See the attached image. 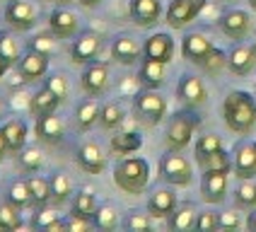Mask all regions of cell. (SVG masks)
Wrapping results in <instances>:
<instances>
[{
	"label": "cell",
	"mask_w": 256,
	"mask_h": 232,
	"mask_svg": "<svg viewBox=\"0 0 256 232\" xmlns=\"http://www.w3.org/2000/svg\"><path fill=\"white\" fill-rule=\"evenodd\" d=\"M222 116L230 130L249 133L256 126V100L244 90H232L222 102Z\"/></svg>",
	"instance_id": "obj_1"
},
{
	"label": "cell",
	"mask_w": 256,
	"mask_h": 232,
	"mask_svg": "<svg viewBox=\"0 0 256 232\" xmlns=\"http://www.w3.org/2000/svg\"><path fill=\"white\" fill-rule=\"evenodd\" d=\"M116 186L126 194H142L150 182V164L142 158H126L114 167Z\"/></svg>",
	"instance_id": "obj_2"
},
{
	"label": "cell",
	"mask_w": 256,
	"mask_h": 232,
	"mask_svg": "<svg viewBox=\"0 0 256 232\" xmlns=\"http://www.w3.org/2000/svg\"><path fill=\"white\" fill-rule=\"evenodd\" d=\"M198 124L200 118L194 112H176L172 116L170 126H167V148L182 152L186 145L191 143V136L198 128Z\"/></svg>",
	"instance_id": "obj_3"
},
{
	"label": "cell",
	"mask_w": 256,
	"mask_h": 232,
	"mask_svg": "<svg viewBox=\"0 0 256 232\" xmlns=\"http://www.w3.org/2000/svg\"><path fill=\"white\" fill-rule=\"evenodd\" d=\"M160 174L164 182H170L174 186H188L194 179L191 164L186 162L184 155H179V150H167L160 158Z\"/></svg>",
	"instance_id": "obj_4"
},
{
	"label": "cell",
	"mask_w": 256,
	"mask_h": 232,
	"mask_svg": "<svg viewBox=\"0 0 256 232\" xmlns=\"http://www.w3.org/2000/svg\"><path fill=\"white\" fill-rule=\"evenodd\" d=\"M133 106H136L138 118H142L145 124H160L164 118V114H167V100L160 92H155L152 87H148L145 92L136 94Z\"/></svg>",
	"instance_id": "obj_5"
},
{
	"label": "cell",
	"mask_w": 256,
	"mask_h": 232,
	"mask_svg": "<svg viewBox=\"0 0 256 232\" xmlns=\"http://www.w3.org/2000/svg\"><path fill=\"white\" fill-rule=\"evenodd\" d=\"M102 51V36L97 32H92V29H85V32H80L78 36H75V42L70 46V58L72 63H92V60H97Z\"/></svg>",
	"instance_id": "obj_6"
},
{
	"label": "cell",
	"mask_w": 256,
	"mask_h": 232,
	"mask_svg": "<svg viewBox=\"0 0 256 232\" xmlns=\"http://www.w3.org/2000/svg\"><path fill=\"white\" fill-rule=\"evenodd\" d=\"M5 22L17 32H29L36 24V10L29 0H10L5 5Z\"/></svg>",
	"instance_id": "obj_7"
},
{
	"label": "cell",
	"mask_w": 256,
	"mask_h": 232,
	"mask_svg": "<svg viewBox=\"0 0 256 232\" xmlns=\"http://www.w3.org/2000/svg\"><path fill=\"white\" fill-rule=\"evenodd\" d=\"M232 170L240 179H254L256 176V140H240L232 152Z\"/></svg>",
	"instance_id": "obj_8"
},
{
	"label": "cell",
	"mask_w": 256,
	"mask_h": 232,
	"mask_svg": "<svg viewBox=\"0 0 256 232\" xmlns=\"http://www.w3.org/2000/svg\"><path fill=\"white\" fill-rule=\"evenodd\" d=\"M80 85L85 90V94L90 97H100L102 92L109 85V66L100 63V60H92L87 63L82 75H80Z\"/></svg>",
	"instance_id": "obj_9"
},
{
	"label": "cell",
	"mask_w": 256,
	"mask_h": 232,
	"mask_svg": "<svg viewBox=\"0 0 256 232\" xmlns=\"http://www.w3.org/2000/svg\"><path fill=\"white\" fill-rule=\"evenodd\" d=\"M228 174L220 170H208L200 176V196L208 203H222L228 194Z\"/></svg>",
	"instance_id": "obj_10"
},
{
	"label": "cell",
	"mask_w": 256,
	"mask_h": 232,
	"mask_svg": "<svg viewBox=\"0 0 256 232\" xmlns=\"http://www.w3.org/2000/svg\"><path fill=\"white\" fill-rule=\"evenodd\" d=\"M206 8V0H172L167 8V22L174 29L188 24L191 20H196L198 12Z\"/></svg>",
	"instance_id": "obj_11"
},
{
	"label": "cell",
	"mask_w": 256,
	"mask_h": 232,
	"mask_svg": "<svg viewBox=\"0 0 256 232\" xmlns=\"http://www.w3.org/2000/svg\"><path fill=\"white\" fill-rule=\"evenodd\" d=\"M17 70L22 75V80L34 82V80H39L48 72V56L34 51V48H27V54H22L20 63H17Z\"/></svg>",
	"instance_id": "obj_12"
},
{
	"label": "cell",
	"mask_w": 256,
	"mask_h": 232,
	"mask_svg": "<svg viewBox=\"0 0 256 232\" xmlns=\"http://www.w3.org/2000/svg\"><path fill=\"white\" fill-rule=\"evenodd\" d=\"M176 94H179V100L184 102L186 106H200V104H206V100H208L206 85L196 75H182V80L176 85Z\"/></svg>",
	"instance_id": "obj_13"
},
{
	"label": "cell",
	"mask_w": 256,
	"mask_h": 232,
	"mask_svg": "<svg viewBox=\"0 0 256 232\" xmlns=\"http://www.w3.org/2000/svg\"><path fill=\"white\" fill-rule=\"evenodd\" d=\"M34 133H36V138H39L42 143L58 145L60 140H63L66 126H63V121H60L56 114L36 116V121H34Z\"/></svg>",
	"instance_id": "obj_14"
},
{
	"label": "cell",
	"mask_w": 256,
	"mask_h": 232,
	"mask_svg": "<svg viewBox=\"0 0 256 232\" xmlns=\"http://www.w3.org/2000/svg\"><path fill=\"white\" fill-rule=\"evenodd\" d=\"M75 160H78L80 170H85L87 174H102L106 167V158L97 143H82L75 152Z\"/></svg>",
	"instance_id": "obj_15"
},
{
	"label": "cell",
	"mask_w": 256,
	"mask_h": 232,
	"mask_svg": "<svg viewBox=\"0 0 256 232\" xmlns=\"http://www.w3.org/2000/svg\"><path fill=\"white\" fill-rule=\"evenodd\" d=\"M142 56L160 60V63H170L174 56V42H172L170 34H152L148 42L142 44Z\"/></svg>",
	"instance_id": "obj_16"
},
{
	"label": "cell",
	"mask_w": 256,
	"mask_h": 232,
	"mask_svg": "<svg viewBox=\"0 0 256 232\" xmlns=\"http://www.w3.org/2000/svg\"><path fill=\"white\" fill-rule=\"evenodd\" d=\"M2 136H5V143L10 148V155H17L24 145H27V136H29V126L27 121H22V118H8L2 126Z\"/></svg>",
	"instance_id": "obj_17"
},
{
	"label": "cell",
	"mask_w": 256,
	"mask_h": 232,
	"mask_svg": "<svg viewBox=\"0 0 256 232\" xmlns=\"http://www.w3.org/2000/svg\"><path fill=\"white\" fill-rule=\"evenodd\" d=\"M213 51V42L206 36V34H198V32H194V34H186L184 36V44H182V54L184 58H188L191 63H203V58L208 56Z\"/></svg>",
	"instance_id": "obj_18"
},
{
	"label": "cell",
	"mask_w": 256,
	"mask_h": 232,
	"mask_svg": "<svg viewBox=\"0 0 256 232\" xmlns=\"http://www.w3.org/2000/svg\"><path fill=\"white\" fill-rule=\"evenodd\" d=\"M130 17L136 24L140 27H150L155 24L162 14V2L160 0H130Z\"/></svg>",
	"instance_id": "obj_19"
},
{
	"label": "cell",
	"mask_w": 256,
	"mask_h": 232,
	"mask_svg": "<svg viewBox=\"0 0 256 232\" xmlns=\"http://www.w3.org/2000/svg\"><path fill=\"white\" fill-rule=\"evenodd\" d=\"M48 29L56 34L58 39H70V36L78 34V14L70 12V10L58 8L48 17Z\"/></svg>",
	"instance_id": "obj_20"
},
{
	"label": "cell",
	"mask_w": 256,
	"mask_h": 232,
	"mask_svg": "<svg viewBox=\"0 0 256 232\" xmlns=\"http://www.w3.org/2000/svg\"><path fill=\"white\" fill-rule=\"evenodd\" d=\"M140 51H142L140 44L136 42L133 36H126V34L116 36L114 44H112V58L116 63H121V66H133L140 58Z\"/></svg>",
	"instance_id": "obj_21"
},
{
	"label": "cell",
	"mask_w": 256,
	"mask_h": 232,
	"mask_svg": "<svg viewBox=\"0 0 256 232\" xmlns=\"http://www.w3.org/2000/svg\"><path fill=\"white\" fill-rule=\"evenodd\" d=\"M176 208V194L172 188H157L148 198V216L150 218H170Z\"/></svg>",
	"instance_id": "obj_22"
},
{
	"label": "cell",
	"mask_w": 256,
	"mask_h": 232,
	"mask_svg": "<svg viewBox=\"0 0 256 232\" xmlns=\"http://www.w3.org/2000/svg\"><path fill=\"white\" fill-rule=\"evenodd\" d=\"M218 24L222 29V34H228L230 39H244L249 32V14L244 10H228L220 17Z\"/></svg>",
	"instance_id": "obj_23"
},
{
	"label": "cell",
	"mask_w": 256,
	"mask_h": 232,
	"mask_svg": "<svg viewBox=\"0 0 256 232\" xmlns=\"http://www.w3.org/2000/svg\"><path fill=\"white\" fill-rule=\"evenodd\" d=\"M256 63V54L252 46H234L232 51L228 54V68L234 75H246V72H252Z\"/></svg>",
	"instance_id": "obj_24"
},
{
	"label": "cell",
	"mask_w": 256,
	"mask_h": 232,
	"mask_svg": "<svg viewBox=\"0 0 256 232\" xmlns=\"http://www.w3.org/2000/svg\"><path fill=\"white\" fill-rule=\"evenodd\" d=\"M58 104H60V100H58L48 87L44 85L32 94V100H29V112H32L34 118H36V116H46V114H56Z\"/></svg>",
	"instance_id": "obj_25"
},
{
	"label": "cell",
	"mask_w": 256,
	"mask_h": 232,
	"mask_svg": "<svg viewBox=\"0 0 256 232\" xmlns=\"http://www.w3.org/2000/svg\"><path fill=\"white\" fill-rule=\"evenodd\" d=\"M196 218H198V210L194 203H182L174 208L167 220H170V230L172 232H188L196 228Z\"/></svg>",
	"instance_id": "obj_26"
},
{
	"label": "cell",
	"mask_w": 256,
	"mask_h": 232,
	"mask_svg": "<svg viewBox=\"0 0 256 232\" xmlns=\"http://www.w3.org/2000/svg\"><path fill=\"white\" fill-rule=\"evenodd\" d=\"M5 201H10L12 206H17L20 210H24L32 206V196H29L27 179H8L5 184Z\"/></svg>",
	"instance_id": "obj_27"
},
{
	"label": "cell",
	"mask_w": 256,
	"mask_h": 232,
	"mask_svg": "<svg viewBox=\"0 0 256 232\" xmlns=\"http://www.w3.org/2000/svg\"><path fill=\"white\" fill-rule=\"evenodd\" d=\"M27 186H29V196H32V206H46L51 201V182L42 176L39 172L29 174L27 176Z\"/></svg>",
	"instance_id": "obj_28"
},
{
	"label": "cell",
	"mask_w": 256,
	"mask_h": 232,
	"mask_svg": "<svg viewBox=\"0 0 256 232\" xmlns=\"http://www.w3.org/2000/svg\"><path fill=\"white\" fill-rule=\"evenodd\" d=\"M100 102L97 100H85L78 104V109H75V124H78V128L80 130H90L97 121H100Z\"/></svg>",
	"instance_id": "obj_29"
},
{
	"label": "cell",
	"mask_w": 256,
	"mask_h": 232,
	"mask_svg": "<svg viewBox=\"0 0 256 232\" xmlns=\"http://www.w3.org/2000/svg\"><path fill=\"white\" fill-rule=\"evenodd\" d=\"M164 66L167 63H160V60H152V58H142V66H140V72H138V78H140V82L145 87H160L164 82Z\"/></svg>",
	"instance_id": "obj_30"
},
{
	"label": "cell",
	"mask_w": 256,
	"mask_h": 232,
	"mask_svg": "<svg viewBox=\"0 0 256 232\" xmlns=\"http://www.w3.org/2000/svg\"><path fill=\"white\" fill-rule=\"evenodd\" d=\"M14 158H17V164L22 167V172H27V174L39 172L44 167V152L39 148H34V145H24Z\"/></svg>",
	"instance_id": "obj_31"
},
{
	"label": "cell",
	"mask_w": 256,
	"mask_h": 232,
	"mask_svg": "<svg viewBox=\"0 0 256 232\" xmlns=\"http://www.w3.org/2000/svg\"><path fill=\"white\" fill-rule=\"evenodd\" d=\"M92 225L97 230L112 232L118 228V210H116L112 203H104V206H97L94 216H92Z\"/></svg>",
	"instance_id": "obj_32"
},
{
	"label": "cell",
	"mask_w": 256,
	"mask_h": 232,
	"mask_svg": "<svg viewBox=\"0 0 256 232\" xmlns=\"http://www.w3.org/2000/svg\"><path fill=\"white\" fill-rule=\"evenodd\" d=\"M70 210H72V216L92 220L94 210H97V198H94V194H92V191H85V188H82L80 194H75V196H72V203H70Z\"/></svg>",
	"instance_id": "obj_33"
},
{
	"label": "cell",
	"mask_w": 256,
	"mask_h": 232,
	"mask_svg": "<svg viewBox=\"0 0 256 232\" xmlns=\"http://www.w3.org/2000/svg\"><path fill=\"white\" fill-rule=\"evenodd\" d=\"M48 182H51V201H54V206H63L72 194L70 179L63 172H56V174H51Z\"/></svg>",
	"instance_id": "obj_34"
},
{
	"label": "cell",
	"mask_w": 256,
	"mask_h": 232,
	"mask_svg": "<svg viewBox=\"0 0 256 232\" xmlns=\"http://www.w3.org/2000/svg\"><path fill=\"white\" fill-rule=\"evenodd\" d=\"M22 228V213L10 201H0V232H12Z\"/></svg>",
	"instance_id": "obj_35"
},
{
	"label": "cell",
	"mask_w": 256,
	"mask_h": 232,
	"mask_svg": "<svg viewBox=\"0 0 256 232\" xmlns=\"http://www.w3.org/2000/svg\"><path fill=\"white\" fill-rule=\"evenodd\" d=\"M140 148H142V138H140V133H136V130H126V133H118V136L112 138V150L121 152V155L136 152Z\"/></svg>",
	"instance_id": "obj_36"
},
{
	"label": "cell",
	"mask_w": 256,
	"mask_h": 232,
	"mask_svg": "<svg viewBox=\"0 0 256 232\" xmlns=\"http://www.w3.org/2000/svg\"><path fill=\"white\" fill-rule=\"evenodd\" d=\"M124 106L118 104V102H106L104 106H102L100 112V124L104 130H114L116 126H121V121H124Z\"/></svg>",
	"instance_id": "obj_37"
},
{
	"label": "cell",
	"mask_w": 256,
	"mask_h": 232,
	"mask_svg": "<svg viewBox=\"0 0 256 232\" xmlns=\"http://www.w3.org/2000/svg\"><path fill=\"white\" fill-rule=\"evenodd\" d=\"M0 56L5 58V63L10 68L17 66L20 58H22V51H20V46H17V42L12 39L10 32H0Z\"/></svg>",
	"instance_id": "obj_38"
},
{
	"label": "cell",
	"mask_w": 256,
	"mask_h": 232,
	"mask_svg": "<svg viewBox=\"0 0 256 232\" xmlns=\"http://www.w3.org/2000/svg\"><path fill=\"white\" fill-rule=\"evenodd\" d=\"M198 164L203 172H208V170H220V172H230L232 170V160L225 150H218V152H210V155H206V158H198Z\"/></svg>",
	"instance_id": "obj_39"
},
{
	"label": "cell",
	"mask_w": 256,
	"mask_h": 232,
	"mask_svg": "<svg viewBox=\"0 0 256 232\" xmlns=\"http://www.w3.org/2000/svg\"><path fill=\"white\" fill-rule=\"evenodd\" d=\"M234 203L240 208H256V182L242 179V184L234 188Z\"/></svg>",
	"instance_id": "obj_40"
},
{
	"label": "cell",
	"mask_w": 256,
	"mask_h": 232,
	"mask_svg": "<svg viewBox=\"0 0 256 232\" xmlns=\"http://www.w3.org/2000/svg\"><path fill=\"white\" fill-rule=\"evenodd\" d=\"M56 34L48 29V32H39V34H34L32 39L27 42V48H34V51H39V54H46V56H51L54 51H56Z\"/></svg>",
	"instance_id": "obj_41"
},
{
	"label": "cell",
	"mask_w": 256,
	"mask_h": 232,
	"mask_svg": "<svg viewBox=\"0 0 256 232\" xmlns=\"http://www.w3.org/2000/svg\"><path fill=\"white\" fill-rule=\"evenodd\" d=\"M44 85L48 87V90H51L60 102L66 100V97H68V92H70L68 78H66L63 72H46V75H44Z\"/></svg>",
	"instance_id": "obj_42"
},
{
	"label": "cell",
	"mask_w": 256,
	"mask_h": 232,
	"mask_svg": "<svg viewBox=\"0 0 256 232\" xmlns=\"http://www.w3.org/2000/svg\"><path fill=\"white\" fill-rule=\"evenodd\" d=\"M218 150H222V140H220V136H215V133H206V136H200L198 143H196V160L206 158V155H210V152H218Z\"/></svg>",
	"instance_id": "obj_43"
},
{
	"label": "cell",
	"mask_w": 256,
	"mask_h": 232,
	"mask_svg": "<svg viewBox=\"0 0 256 232\" xmlns=\"http://www.w3.org/2000/svg\"><path fill=\"white\" fill-rule=\"evenodd\" d=\"M56 220H58V213H54V210L46 208V206H39L36 213H34V218H32V228H34V230L46 232L48 230V225L56 222Z\"/></svg>",
	"instance_id": "obj_44"
},
{
	"label": "cell",
	"mask_w": 256,
	"mask_h": 232,
	"mask_svg": "<svg viewBox=\"0 0 256 232\" xmlns=\"http://www.w3.org/2000/svg\"><path fill=\"white\" fill-rule=\"evenodd\" d=\"M124 228L128 232H148L150 230V218L145 216V213H138V210H133V213H128L126 220H124Z\"/></svg>",
	"instance_id": "obj_45"
},
{
	"label": "cell",
	"mask_w": 256,
	"mask_h": 232,
	"mask_svg": "<svg viewBox=\"0 0 256 232\" xmlns=\"http://www.w3.org/2000/svg\"><path fill=\"white\" fill-rule=\"evenodd\" d=\"M194 230H198V232L220 230V216L213 213V210H203V213H198V218H196V228H194Z\"/></svg>",
	"instance_id": "obj_46"
},
{
	"label": "cell",
	"mask_w": 256,
	"mask_h": 232,
	"mask_svg": "<svg viewBox=\"0 0 256 232\" xmlns=\"http://www.w3.org/2000/svg\"><path fill=\"white\" fill-rule=\"evenodd\" d=\"M200 66H203L208 72H218L220 68H225V66H228V56H225V51H220V48H215L213 46V51L203 58V63H200Z\"/></svg>",
	"instance_id": "obj_47"
},
{
	"label": "cell",
	"mask_w": 256,
	"mask_h": 232,
	"mask_svg": "<svg viewBox=\"0 0 256 232\" xmlns=\"http://www.w3.org/2000/svg\"><path fill=\"white\" fill-rule=\"evenodd\" d=\"M90 228H94V225H92V220H87V218L72 216V213H70V218H66V230H70V232H87Z\"/></svg>",
	"instance_id": "obj_48"
},
{
	"label": "cell",
	"mask_w": 256,
	"mask_h": 232,
	"mask_svg": "<svg viewBox=\"0 0 256 232\" xmlns=\"http://www.w3.org/2000/svg\"><path fill=\"white\" fill-rule=\"evenodd\" d=\"M240 225H242V220L240 216L234 213V210H225L222 216H220V230H240Z\"/></svg>",
	"instance_id": "obj_49"
},
{
	"label": "cell",
	"mask_w": 256,
	"mask_h": 232,
	"mask_svg": "<svg viewBox=\"0 0 256 232\" xmlns=\"http://www.w3.org/2000/svg\"><path fill=\"white\" fill-rule=\"evenodd\" d=\"M10 155V148H8V143H5V136H2V130H0V162Z\"/></svg>",
	"instance_id": "obj_50"
},
{
	"label": "cell",
	"mask_w": 256,
	"mask_h": 232,
	"mask_svg": "<svg viewBox=\"0 0 256 232\" xmlns=\"http://www.w3.org/2000/svg\"><path fill=\"white\" fill-rule=\"evenodd\" d=\"M246 230L256 232V210H252V213H249V218H246Z\"/></svg>",
	"instance_id": "obj_51"
},
{
	"label": "cell",
	"mask_w": 256,
	"mask_h": 232,
	"mask_svg": "<svg viewBox=\"0 0 256 232\" xmlns=\"http://www.w3.org/2000/svg\"><path fill=\"white\" fill-rule=\"evenodd\" d=\"M78 2H82L85 8H94V5H100L102 0H78Z\"/></svg>",
	"instance_id": "obj_52"
},
{
	"label": "cell",
	"mask_w": 256,
	"mask_h": 232,
	"mask_svg": "<svg viewBox=\"0 0 256 232\" xmlns=\"http://www.w3.org/2000/svg\"><path fill=\"white\" fill-rule=\"evenodd\" d=\"M8 68H10V66H8V63H5V58L0 56V78H2V75H5V72H8Z\"/></svg>",
	"instance_id": "obj_53"
},
{
	"label": "cell",
	"mask_w": 256,
	"mask_h": 232,
	"mask_svg": "<svg viewBox=\"0 0 256 232\" xmlns=\"http://www.w3.org/2000/svg\"><path fill=\"white\" fill-rule=\"evenodd\" d=\"M5 109H8V106H5V100H2V97H0V118H2V116H5Z\"/></svg>",
	"instance_id": "obj_54"
},
{
	"label": "cell",
	"mask_w": 256,
	"mask_h": 232,
	"mask_svg": "<svg viewBox=\"0 0 256 232\" xmlns=\"http://www.w3.org/2000/svg\"><path fill=\"white\" fill-rule=\"evenodd\" d=\"M51 2H72V0H51Z\"/></svg>",
	"instance_id": "obj_55"
},
{
	"label": "cell",
	"mask_w": 256,
	"mask_h": 232,
	"mask_svg": "<svg viewBox=\"0 0 256 232\" xmlns=\"http://www.w3.org/2000/svg\"><path fill=\"white\" fill-rule=\"evenodd\" d=\"M249 2H252V8H254V10H256V0H249Z\"/></svg>",
	"instance_id": "obj_56"
},
{
	"label": "cell",
	"mask_w": 256,
	"mask_h": 232,
	"mask_svg": "<svg viewBox=\"0 0 256 232\" xmlns=\"http://www.w3.org/2000/svg\"><path fill=\"white\" fill-rule=\"evenodd\" d=\"M252 48H254V54H256V42H254V46H252Z\"/></svg>",
	"instance_id": "obj_57"
}]
</instances>
